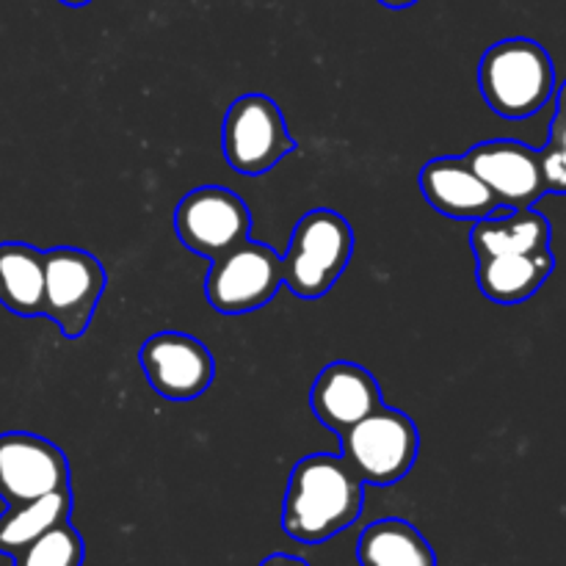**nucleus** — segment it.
<instances>
[{"label": "nucleus", "mask_w": 566, "mask_h": 566, "mask_svg": "<svg viewBox=\"0 0 566 566\" xmlns=\"http://www.w3.org/2000/svg\"><path fill=\"white\" fill-rule=\"evenodd\" d=\"M556 269L551 247L528 254H495L475 260V282L490 302L514 307L536 296Z\"/></svg>", "instance_id": "nucleus-14"}, {"label": "nucleus", "mask_w": 566, "mask_h": 566, "mask_svg": "<svg viewBox=\"0 0 566 566\" xmlns=\"http://www.w3.org/2000/svg\"><path fill=\"white\" fill-rule=\"evenodd\" d=\"M105 285L108 274L92 252L75 247L48 249L42 315L59 326L61 335L77 340L92 326Z\"/></svg>", "instance_id": "nucleus-5"}, {"label": "nucleus", "mask_w": 566, "mask_h": 566, "mask_svg": "<svg viewBox=\"0 0 566 566\" xmlns=\"http://www.w3.org/2000/svg\"><path fill=\"white\" fill-rule=\"evenodd\" d=\"M260 566H310L304 558H296V556H285V553H274V556L263 558Z\"/></svg>", "instance_id": "nucleus-21"}, {"label": "nucleus", "mask_w": 566, "mask_h": 566, "mask_svg": "<svg viewBox=\"0 0 566 566\" xmlns=\"http://www.w3.org/2000/svg\"><path fill=\"white\" fill-rule=\"evenodd\" d=\"M280 287V252L258 241H243L216 254L205 276V296L221 315H247L263 310Z\"/></svg>", "instance_id": "nucleus-7"}, {"label": "nucleus", "mask_w": 566, "mask_h": 566, "mask_svg": "<svg viewBox=\"0 0 566 566\" xmlns=\"http://www.w3.org/2000/svg\"><path fill=\"white\" fill-rule=\"evenodd\" d=\"M70 490V462L59 446L31 431L0 434V497L6 506Z\"/></svg>", "instance_id": "nucleus-9"}, {"label": "nucleus", "mask_w": 566, "mask_h": 566, "mask_svg": "<svg viewBox=\"0 0 566 566\" xmlns=\"http://www.w3.org/2000/svg\"><path fill=\"white\" fill-rule=\"evenodd\" d=\"M420 191L437 213L453 221H479L503 208L468 158L453 155L429 160L420 169Z\"/></svg>", "instance_id": "nucleus-13"}, {"label": "nucleus", "mask_w": 566, "mask_h": 566, "mask_svg": "<svg viewBox=\"0 0 566 566\" xmlns=\"http://www.w3.org/2000/svg\"><path fill=\"white\" fill-rule=\"evenodd\" d=\"M551 221L534 208H497L473 221L470 247L475 260L495 254H528L551 247Z\"/></svg>", "instance_id": "nucleus-15"}, {"label": "nucleus", "mask_w": 566, "mask_h": 566, "mask_svg": "<svg viewBox=\"0 0 566 566\" xmlns=\"http://www.w3.org/2000/svg\"><path fill=\"white\" fill-rule=\"evenodd\" d=\"M536 153H539V169H542L545 191L566 197V149L558 147V144L547 142L545 147L536 149Z\"/></svg>", "instance_id": "nucleus-20"}, {"label": "nucleus", "mask_w": 566, "mask_h": 566, "mask_svg": "<svg viewBox=\"0 0 566 566\" xmlns=\"http://www.w3.org/2000/svg\"><path fill=\"white\" fill-rule=\"evenodd\" d=\"M72 517V490L53 492L36 501L17 503L0 514V553L17 556L22 547L31 545L55 525Z\"/></svg>", "instance_id": "nucleus-18"}, {"label": "nucleus", "mask_w": 566, "mask_h": 566, "mask_svg": "<svg viewBox=\"0 0 566 566\" xmlns=\"http://www.w3.org/2000/svg\"><path fill=\"white\" fill-rule=\"evenodd\" d=\"M381 6H387V9H409V6H415L418 0H379Z\"/></svg>", "instance_id": "nucleus-23"}, {"label": "nucleus", "mask_w": 566, "mask_h": 566, "mask_svg": "<svg viewBox=\"0 0 566 566\" xmlns=\"http://www.w3.org/2000/svg\"><path fill=\"white\" fill-rule=\"evenodd\" d=\"M144 379L166 401H193L213 385L216 359L202 340L182 332H158L138 352Z\"/></svg>", "instance_id": "nucleus-10"}, {"label": "nucleus", "mask_w": 566, "mask_h": 566, "mask_svg": "<svg viewBox=\"0 0 566 566\" xmlns=\"http://www.w3.org/2000/svg\"><path fill=\"white\" fill-rule=\"evenodd\" d=\"M479 88L497 116L528 119L539 114L556 92L551 53L525 36L495 42L481 55Z\"/></svg>", "instance_id": "nucleus-2"}, {"label": "nucleus", "mask_w": 566, "mask_h": 566, "mask_svg": "<svg viewBox=\"0 0 566 566\" xmlns=\"http://www.w3.org/2000/svg\"><path fill=\"white\" fill-rule=\"evenodd\" d=\"M354 254V227L337 210L315 208L296 221L282 254V285L298 298H321L337 285Z\"/></svg>", "instance_id": "nucleus-3"}, {"label": "nucleus", "mask_w": 566, "mask_h": 566, "mask_svg": "<svg viewBox=\"0 0 566 566\" xmlns=\"http://www.w3.org/2000/svg\"><path fill=\"white\" fill-rule=\"evenodd\" d=\"M547 142L558 144V147L566 149V116L564 114H556V119H553V127H551V138Z\"/></svg>", "instance_id": "nucleus-22"}, {"label": "nucleus", "mask_w": 566, "mask_h": 566, "mask_svg": "<svg viewBox=\"0 0 566 566\" xmlns=\"http://www.w3.org/2000/svg\"><path fill=\"white\" fill-rule=\"evenodd\" d=\"M337 437H340V457L352 464L365 486L398 484L418 462V426L401 409L385 403Z\"/></svg>", "instance_id": "nucleus-4"}, {"label": "nucleus", "mask_w": 566, "mask_h": 566, "mask_svg": "<svg viewBox=\"0 0 566 566\" xmlns=\"http://www.w3.org/2000/svg\"><path fill=\"white\" fill-rule=\"evenodd\" d=\"M556 114L566 116V81L562 83V88H558V111H556Z\"/></svg>", "instance_id": "nucleus-24"}, {"label": "nucleus", "mask_w": 566, "mask_h": 566, "mask_svg": "<svg viewBox=\"0 0 566 566\" xmlns=\"http://www.w3.org/2000/svg\"><path fill=\"white\" fill-rule=\"evenodd\" d=\"M0 304L22 318L44 310V252L31 243H0Z\"/></svg>", "instance_id": "nucleus-16"}, {"label": "nucleus", "mask_w": 566, "mask_h": 566, "mask_svg": "<svg viewBox=\"0 0 566 566\" xmlns=\"http://www.w3.org/2000/svg\"><path fill=\"white\" fill-rule=\"evenodd\" d=\"M59 3L70 6V9H83V6H88V3H92V0H59Z\"/></svg>", "instance_id": "nucleus-25"}, {"label": "nucleus", "mask_w": 566, "mask_h": 566, "mask_svg": "<svg viewBox=\"0 0 566 566\" xmlns=\"http://www.w3.org/2000/svg\"><path fill=\"white\" fill-rule=\"evenodd\" d=\"M175 232L188 252L213 260L216 254L249 241L252 213L230 188L202 186L188 191L177 205Z\"/></svg>", "instance_id": "nucleus-8"}, {"label": "nucleus", "mask_w": 566, "mask_h": 566, "mask_svg": "<svg viewBox=\"0 0 566 566\" xmlns=\"http://www.w3.org/2000/svg\"><path fill=\"white\" fill-rule=\"evenodd\" d=\"M359 566H437V553L412 523L376 520L357 542Z\"/></svg>", "instance_id": "nucleus-17"}, {"label": "nucleus", "mask_w": 566, "mask_h": 566, "mask_svg": "<svg viewBox=\"0 0 566 566\" xmlns=\"http://www.w3.org/2000/svg\"><path fill=\"white\" fill-rule=\"evenodd\" d=\"M224 158L238 175H269L282 158L296 153L282 108L265 94H243L230 105L221 127Z\"/></svg>", "instance_id": "nucleus-6"}, {"label": "nucleus", "mask_w": 566, "mask_h": 566, "mask_svg": "<svg viewBox=\"0 0 566 566\" xmlns=\"http://www.w3.org/2000/svg\"><path fill=\"white\" fill-rule=\"evenodd\" d=\"M381 403L385 401H381V387L376 376L348 359L326 365L310 390V407H313L315 418L335 434L357 426Z\"/></svg>", "instance_id": "nucleus-12"}, {"label": "nucleus", "mask_w": 566, "mask_h": 566, "mask_svg": "<svg viewBox=\"0 0 566 566\" xmlns=\"http://www.w3.org/2000/svg\"><path fill=\"white\" fill-rule=\"evenodd\" d=\"M468 164L503 208H534L545 197L539 153L514 138H492L470 149Z\"/></svg>", "instance_id": "nucleus-11"}, {"label": "nucleus", "mask_w": 566, "mask_h": 566, "mask_svg": "<svg viewBox=\"0 0 566 566\" xmlns=\"http://www.w3.org/2000/svg\"><path fill=\"white\" fill-rule=\"evenodd\" d=\"M11 558H14V566H83L86 545H83V536L77 534L75 525L66 520Z\"/></svg>", "instance_id": "nucleus-19"}, {"label": "nucleus", "mask_w": 566, "mask_h": 566, "mask_svg": "<svg viewBox=\"0 0 566 566\" xmlns=\"http://www.w3.org/2000/svg\"><path fill=\"white\" fill-rule=\"evenodd\" d=\"M365 484L352 464L335 453H313L287 479L282 531L304 545L335 539L363 514Z\"/></svg>", "instance_id": "nucleus-1"}]
</instances>
